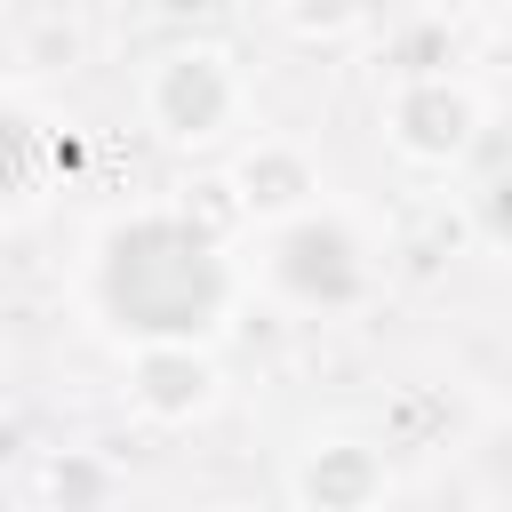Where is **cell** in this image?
Wrapping results in <instances>:
<instances>
[{
	"mask_svg": "<svg viewBox=\"0 0 512 512\" xmlns=\"http://www.w3.org/2000/svg\"><path fill=\"white\" fill-rule=\"evenodd\" d=\"M240 104H248V88L224 48H168L144 72V120L168 144H216L240 120Z\"/></svg>",
	"mask_w": 512,
	"mask_h": 512,
	"instance_id": "obj_3",
	"label": "cell"
},
{
	"mask_svg": "<svg viewBox=\"0 0 512 512\" xmlns=\"http://www.w3.org/2000/svg\"><path fill=\"white\" fill-rule=\"evenodd\" d=\"M288 488H296L304 512H376L384 488H392V472H384V448L336 432V440H312V448L296 456Z\"/></svg>",
	"mask_w": 512,
	"mask_h": 512,
	"instance_id": "obj_5",
	"label": "cell"
},
{
	"mask_svg": "<svg viewBox=\"0 0 512 512\" xmlns=\"http://www.w3.org/2000/svg\"><path fill=\"white\" fill-rule=\"evenodd\" d=\"M88 304L128 344H208L240 304V272L192 208H136L96 232Z\"/></svg>",
	"mask_w": 512,
	"mask_h": 512,
	"instance_id": "obj_1",
	"label": "cell"
},
{
	"mask_svg": "<svg viewBox=\"0 0 512 512\" xmlns=\"http://www.w3.org/2000/svg\"><path fill=\"white\" fill-rule=\"evenodd\" d=\"M384 128L408 160H464L472 136H480V88L464 72H400L392 80V104H384Z\"/></svg>",
	"mask_w": 512,
	"mask_h": 512,
	"instance_id": "obj_4",
	"label": "cell"
},
{
	"mask_svg": "<svg viewBox=\"0 0 512 512\" xmlns=\"http://www.w3.org/2000/svg\"><path fill=\"white\" fill-rule=\"evenodd\" d=\"M128 392L144 416L160 424H184L216 400V368H208V344H136V368H128Z\"/></svg>",
	"mask_w": 512,
	"mask_h": 512,
	"instance_id": "obj_7",
	"label": "cell"
},
{
	"mask_svg": "<svg viewBox=\"0 0 512 512\" xmlns=\"http://www.w3.org/2000/svg\"><path fill=\"white\" fill-rule=\"evenodd\" d=\"M272 16L296 40H336L344 24H360V0H272Z\"/></svg>",
	"mask_w": 512,
	"mask_h": 512,
	"instance_id": "obj_9",
	"label": "cell"
},
{
	"mask_svg": "<svg viewBox=\"0 0 512 512\" xmlns=\"http://www.w3.org/2000/svg\"><path fill=\"white\" fill-rule=\"evenodd\" d=\"M480 232H488V240H504V232H512V176L480 192Z\"/></svg>",
	"mask_w": 512,
	"mask_h": 512,
	"instance_id": "obj_12",
	"label": "cell"
},
{
	"mask_svg": "<svg viewBox=\"0 0 512 512\" xmlns=\"http://www.w3.org/2000/svg\"><path fill=\"white\" fill-rule=\"evenodd\" d=\"M232 208L240 216H256V224H280V216H296V208H312L320 200V168H312V152L304 144H288V136H256L248 152H240V168H232Z\"/></svg>",
	"mask_w": 512,
	"mask_h": 512,
	"instance_id": "obj_6",
	"label": "cell"
},
{
	"mask_svg": "<svg viewBox=\"0 0 512 512\" xmlns=\"http://www.w3.org/2000/svg\"><path fill=\"white\" fill-rule=\"evenodd\" d=\"M480 480H488L496 496H512V424H496V432L480 440Z\"/></svg>",
	"mask_w": 512,
	"mask_h": 512,
	"instance_id": "obj_11",
	"label": "cell"
},
{
	"mask_svg": "<svg viewBox=\"0 0 512 512\" xmlns=\"http://www.w3.org/2000/svg\"><path fill=\"white\" fill-rule=\"evenodd\" d=\"M48 496L72 504V512H88V504L104 496V464H88V456H56V464H48Z\"/></svg>",
	"mask_w": 512,
	"mask_h": 512,
	"instance_id": "obj_10",
	"label": "cell"
},
{
	"mask_svg": "<svg viewBox=\"0 0 512 512\" xmlns=\"http://www.w3.org/2000/svg\"><path fill=\"white\" fill-rule=\"evenodd\" d=\"M40 176H48V136H40V120L16 112V104H0V216L24 208V200L40 192Z\"/></svg>",
	"mask_w": 512,
	"mask_h": 512,
	"instance_id": "obj_8",
	"label": "cell"
},
{
	"mask_svg": "<svg viewBox=\"0 0 512 512\" xmlns=\"http://www.w3.org/2000/svg\"><path fill=\"white\" fill-rule=\"evenodd\" d=\"M256 280L288 304V312H344L376 288V256L360 240V224L328 200L264 224V256H256Z\"/></svg>",
	"mask_w": 512,
	"mask_h": 512,
	"instance_id": "obj_2",
	"label": "cell"
},
{
	"mask_svg": "<svg viewBox=\"0 0 512 512\" xmlns=\"http://www.w3.org/2000/svg\"><path fill=\"white\" fill-rule=\"evenodd\" d=\"M504 40H512V16H504Z\"/></svg>",
	"mask_w": 512,
	"mask_h": 512,
	"instance_id": "obj_13",
	"label": "cell"
}]
</instances>
